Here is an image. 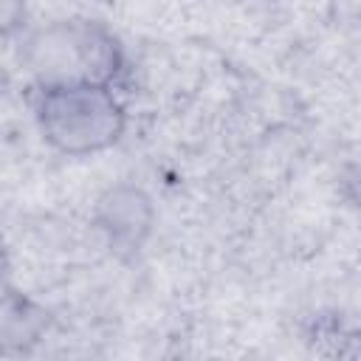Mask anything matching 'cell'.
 <instances>
[{"instance_id":"obj_1","label":"cell","mask_w":361,"mask_h":361,"mask_svg":"<svg viewBox=\"0 0 361 361\" xmlns=\"http://www.w3.org/2000/svg\"><path fill=\"white\" fill-rule=\"evenodd\" d=\"M23 62L39 87L54 85H107L124 71L118 37L96 20L71 17L39 28L23 51Z\"/></svg>"},{"instance_id":"obj_2","label":"cell","mask_w":361,"mask_h":361,"mask_svg":"<svg viewBox=\"0 0 361 361\" xmlns=\"http://www.w3.org/2000/svg\"><path fill=\"white\" fill-rule=\"evenodd\" d=\"M42 138L62 155H96L110 149L127 127V113L107 85H54L37 93Z\"/></svg>"},{"instance_id":"obj_3","label":"cell","mask_w":361,"mask_h":361,"mask_svg":"<svg viewBox=\"0 0 361 361\" xmlns=\"http://www.w3.org/2000/svg\"><path fill=\"white\" fill-rule=\"evenodd\" d=\"M96 226L116 257H135L152 234L155 206L149 195L133 183L107 189L96 203Z\"/></svg>"},{"instance_id":"obj_4","label":"cell","mask_w":361,"mask_h":361,"mask_svg":"<svg viewBox=\"0 0 361 361\" xmlns=\"http://www.w3.org/2000/svg\"><path fill=\"white\" fill-rule=\"evenodd\" d=\"M51 313L23 290L0 282V355L28 353L45 336Z\"/></svg>"},{"instance_id":"obj_5","label":"cell","mask_w":361,"mask_h":361,"mask_svg":"<svg viewBox=\"0 0 361 361\" xmlns=\"http://www.w3.org/2000/svg\"><path fill=\"white\" fill-rule=\"evenodd\" d=\"M28 0H0V39L17 34L25 23Z\"/></svg>"},{"instance_id":"obj_6","label":"cell","mask_w":361,"mask_h":361,"mask_svg":"<svg viewBox=\"0 0 361 361\" xmlns=\"http://www.w3.org/2000/svg\"><path fill=\"white\" fill-rule=\"evenodd\" d=\"M6 271H8V248H6V240L0 234V282L6 279Z\"/></svg>"}]
</instances>
